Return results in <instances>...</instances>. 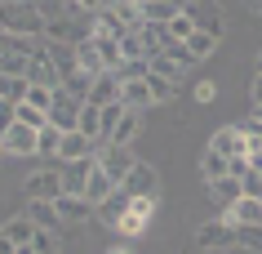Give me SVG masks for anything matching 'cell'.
Instances as JSON below:
<instances>
[{"label":"cell","mask_w":262,"mask_h":254,"mask_svg":"<svg viewBox=\"0 0 262 254\" xmlns=\"http://www.w3.org/2000/svg\"><path fill=\"white\" fill-rule=\"evenodd\" d=\"M209 197L218 201V205H222V214H227V210L235 205V201L245 197V183H240L235 174H227V179H218V183H209Z\"/></svg>","instance_id":"obj_19"},{"label":"cell","mask_w":262,"mask_h":254,"mask_svg":"<svg viewBox=\"0 0 262 254\" xmlns=\"http://www.w3.org/2000/svg\"><path fill=\"white\" fill-rule=\"evenodd\" d=\"M54 205H58V219H62V223H71V227H84L89 219H98L94 205H89L84 197H71V192H62Z\"/></svg>","instance_id":"obj_13"},{"label":"cell","mask_w":262,"mask_h":254,"mask_svg":"<svg viewBox=\"0 0 262 254\" xmlns=\"http://www.w3.org/2000/svg\"><path fill=\"white\" fill-rule=\"evenodd\" d=\"M120 103L129 107V112H147L156 99H151V89H147V81H129V85H124V94H120Z\"/></svg>","instance_id":"obj_26"},{"label":"cell","mask_w":262,"mask_h":254,"mask_svg":"<svg viewBox=\"0 0 262 254\" xmlns=\"http://www.w3.org/2000/svg\"><path fill=\"white\" fill-rule=\"evenodd\" d=\"M0 143H5V156H14V161H23V156H40V129L23 125V121H14L9 134H0Z\"/></svg>","instance_id":"obj_4"},{"label":"cell","mask_w":262,"mask_h":254,"mask_svg":"<svg viewBox=\"0 0 262 254\" xmlns=\"http://www.w3.org/2000/svg\"><path fill=\"white\" fill-rule=\"evenodd\" d=\"M191 36H195V23H191V14L182 9V14L169 23V41H191Z\"/></svg>","instance_id":"obj_38"},{"label":"cell","mask_w":262,"mask_h":254,"mask_svg":"<svg viewBox=\"0 0 262 254\" xmlns=\"http://www.w3.org/2000/svg\"><path fill=\"white\" fill-rule=\"evenodd\" d=\"M120 192H129V197H160V174H156V165L138 161V165L129 169V179L120 183Z\"/></svg>","instance_id":"obj_7"},{"label":"cell","mask_w":262,"mask_h":254,"mask_svg":"<svg viewBox=\"0 0 262 254\" xmlns=\"http://www.w3.org/2000/svg\"><path fill=\"white\" fill-rule=\"evenodd\" d=\"M107 5H111V14L120 18L129 31H142V27H147V18H142V5H138V0H107Z\"/></svg>","instance_id":"obj_24"},{"label":"cell","mask_w":262,"mask_h":254,"mask_svg":"<svg viewBox=\"0 0 262 254\" xmlns=\"http://www.w3.org/2000/svg\"><path fill=\"white\" fill-rule=\"evenodd\" d=\"M195 99H200V103L213 99V81H200V85H195Z\"/></svg>","instance_id":"obj_46"},{"label":"cell","mask_w":262,"mask_h":254,"mask_svg":"<svg viewBox=\"0 0 262 254\" xmlns=\"http://www.w3.org/2000/svg\"><path fill=\"white\" fill-rule=\"evenodd\" d=\"M191 254H227V250H200V245H195V250Z\"/></svg>","instance_id":"obj_52"},{"label":"cell","mask_w":262,"mask_h":254,"mask_svg":"<svg viewBox=\"0 0 262 254\" xmlns=\"http://www.w3.org/2000/svg\"><path fill=\"white\" fill-rule=\"evenodd\" d=\"M138 129H142V112H124L120 125H116V134H111V143H116V147H134Z\"/></svg>","instance_id":"obj_27"},{"label":"cell","mask_w":262,"mask_h":254,"mask_svg":"<svg viewBox=\"0 0 262 254\" xmlns=\"http://www.w3.org/2000/svg\"><path fill=\"white\" fill-rule=\"evenodd\" d=\"M54 94H58V85H31L27 103H31V107H40V112H49V107H54Z\"/></svg>","instance_id":"obj_35"},{"label":"cell","mask_w":262,"mask_h":254,"mask_svg":"<svg viewBox=\"0 0 262 254\" xmlns=\"http://www.w3.org/2000/svg\"><path fill=\"white\" fill-rule=\"evenodd\" d=\"M80 112H84V103L76 99V94H67L62 85H58L54 107H49V125H54V129H62V134H71V129H80Z\"/></svg>","instance_id":"obj_3"},{"label":"cell","mask_w":262,"mask_h":254,"mask_svg":"<svg viewBox=\"0 0 262 254\" xmlns=\"http://www.w3.org/2000/svg\"><path fill=\"white\" fill-rule=\"evenodd\" d=\"M120 54H124V63H129V58H147V49H142V36H138V31H124V36H120Z\"/></svg>","instance_id":"obj_39"},{"label":"cell","mask_w":262,"mask_h":254,"mask_svg":"<svg viewBox=\"0 0 262 254\" xmlns=\"http://www.w3.org/2000/svg\"><path fill=\"white\" fill-rule=\"evenodd\" d=\"M98 156H89V161H71V165H62V187H67L71 197H84V187H89V174H94Z\"/></svg>","instance_id":"obj_16"},{"label":"cell","mask_w":262,"mask_h":254,"mask_svg":"<svg viewBox=\"0 0 262 254\" xmlns=\"http://www.w3.org/2000/svg\"><path fill=\"white\" fill-rule=\"evenodd\" d=\"M27 89H31L27 76H0V99L5 103H27Z\"/></svg>","instance_id":"obj_28"},{"label":"cell","mask_w":262,"mask_h":254,"mask_svg":"<svg viewBox=\"0 0 262 254\" xmlns=\"http://www.w3.org/2000/svg\"><path fill=\"white\" fill-rule=\"evenodd\" d=\"M14 121H18V103H5V99H0V134H9Z\"/></svg>","instance_id":"obj_43"},{"label":"cell","mask_w":262,"mask_h":254,"mask_svg":"<svg viewBox=\"0 0 262 254\" xmlns=\"http://www.w3.org/2000/svg\"><path fill=\"white\" fill-rule=\"evenodd\" d=\"M27 214L36 219V227L62 232V219H58V205H54V201H27Z\"/></svg>","instance_id":"obj_25"},{"label":"cell","mask_w":262,"mask_h":254,"mask_svg":"<svg viewBox=\"0 0 262 254\" xmlns=\"http://www.w3.org/2000/svg\"><path fill=\"white\" fill-rule=\"evenodd\" d=\"M249 116H253V121H258V125H262V107H253V112H249Z\"/></svg>","instance_id":"obj_53"},{"label":"cell","mask_w":262,"mask_h":254,"mask_svg":"<svg viewBox=\"0 0 262 254\" xmlns=\"http://www.w3.org/2000/svg\"><path fill=\"white\" fill-rule=\"evenodd\" d=\"M80 134H89L98 143V107H89V103H84V112H80Z\"/></svg>","instance_id":"obj_42"},{"label":"cell","mask_w":262,"mask_h":254,"mask_svg":"<svg viewBox=\"0 0 262 254\" xmlns=\"http://www.w3.org/2000/svg\"><path fill=\"white\" fill-rule=\"evenodd\" d=\"M249 165H253V169L262 174V147H253V152H249Z\"/></svg>","instance_id":"obj_48"},{"label":"cell","mask_w":262,"mask_h":254,"mask_svg":"<svg viewBox=\"0 0 262 254\" xmlns=\"http://www.w3.org/2000/svg\"><path fill=\"white\" fill-rule=\"evenodd\" d=\"M18 121L31 129H49V112H40V107H31V103H18Z\"/></svg>","instance_id":"obj_36"},{"label":"cell","mask_w":262,"mask_h":254,"mask_svg":"<svg viewBox=\"0 0 262 254\" xmlns=\"http://www.w3.org/2000/svg\"><path fill=\"white\" fill-rule=\"evenodd\" d=\"M245 5H249V9H253V14H262V0H245Z\"/></svg>","instance_id":"obj_50"},{"label":"cell","mask_w":262,"mask_h":254,"mask_svg":"<svg viewBox=\"0 0 262 254\" xmlns=\"http://www.w3.org/2000/svg\"><path fill=\"white\" fill-rule=\"evenodd\" d=\"M107 254H134V250H129V245H116V250H107Z\"/></svg>","instance_id":"obj_51"},{"label":"cell","mask_w":262,"mask_h":254,"mask_svg":"<svg viewBox=\"0 0 262 254\" xmlns=\"http://www.w3.org/2000/svg\"><path fill=\"white\" fill-rule=\"evenodd\" d=\"M182 9L191 14L195 31H209V36H218V41H222V9H218V0H187Z\"/></svg>","instance_id":"obj_8"},{"label":"cell","mask_w":262,"mask_h":254,"mask_svg":"<svg viewBox=\"0 0 262 254\" xmlns=\"http://www.w3.org/2000/svg\"><path fill=\"white\" fill-rule=\"evenodd\" d=\"M151 71H156V76H169V81H182V76H187V71H182L173 58H165V54H156V58H151Z\"/></svg>","instance_id":"obj_40"},{"label":"cell","mask_w":262,"mask_h":254,"mask_svg":"<svg viewBox=\"0 0 262 254\" xmlns=\"http://www.w3.org/2000/svg\"><path fill=\"white\" fill-rule=\"evenodd\" d=\"M235 245H249L262 254V227H235Z\"/></svg>","instance_id":"obj_41"},{"label":"cell","mask_w":262,"mask_h":254,"mask_svg":"<svg viewBox=\"0 0 262 254\" xmlns=\"http://www.w3.org/2000/svg\"><path fill=\"white\" fill-rule=\"evenodd\" d=\"M116 192H120V183H116V179H111L102 165H94V174H89V187H84V201L98 210V205H102V201H111Z\"/></svg>","instance_id":"obj_14"},{"label":"cell","mask_w":262,"mask_h":254,"mask_svg":"<svg viewBox=\"0 0 262 254\" xmlns=\"http://www.w3.org/2000/svg\"><path fill=\"white\" fill-rule=\"evenodd\" d=\"M76 63H80V71H89V76H102V71H107V63H102V54H98L94 36L76 41Z\"/></svg>","instance_id":"obj_22"},{"label":"cell","mask_w":262,"mask_h":254,"mask_svg":"<svg viewBox=\"0 0 262 254\" xmlns=\"http://www.w3.org/2000/svg\"><path fill=\"white\" fill-rule=\"evenodd\" d=\"M62 192H67L62 187V165H40L23 179V197L27 201H58Z\"/></svg>","instance_id":"obj_2"},{"label":"cell","mask_w":262,"mask_h":254,"mask_svg":"<svg viewBox=\"0 0 262 254\" xmlns=\"http://www.w3.org/2000/svg\"><path fill=\"white\" fill-rule=\"evenodd\" d=\"M124 85L116 81V71H102L94 76V89H89V107H107V103H120Z\"/></svg>","instance_id":"obj_15"},{"label":"cell","mask_w":262,"mask_h":254,"mask_svg":"<svg viewBox=\"0 0 262 254\" xmlns=\"http://www.w3.org/2000/svg\"><path fill=\"white\" fill-rule=\"evenodd\" d=\"M227 254H258V250H249V245H231Z\"/></svg>","instance_id":"obj_49"},{"label":"cell","mask_w":262,"mask_h":254,"mask_svg":"<svg viewBox=\"0 0 262 254\" xmlns=\"http://www.w3.org/2000/svg\"><path fill=\"white\" fill-rule=\"evenodd\" d=\"M258 71H262V49H258Z\"/></svg>","instance_id":"obj_54"},{"label":"cell","mask_w":262,"mask_h":254,"mask_svg":"<svg viewBox=\"0 0 262 254\" xmlns=\"http://www.w3.org/2000/svg\"><path fill=\"white\" fill-rule=\"evenodd\" d=\"M129 192H116V197L111 201H102V205H98V223H107V227H120L124 223V214H129Z\"/></svg>","instance_id":"obj_21"},{"label":"cell","mask_w":262,"mask_h":254,"mask_svg":"<svg viewBox=\"0 0 262 254\" xmlns=\"http://www.w3.org/2000/svg\"><path fill=\"white\" fill-rule=\"evenodd\" d=\"M0 254H18V245H14L9 237H5V232H0Z\"/></svg>","instance_id":"obj_47"},{"label":"cell","mask_w":262,"mask_h":254,"mask_svg":"<svg viewBox=\"0 0 262 254\" xmlns=\"http://www.w3.org/2000/svg\"><path fill=\"white\" fill-rule=\"evenodd\" d=\"M182 45H187V49L195 54V63H205V58L213 54V49H218V36H209V31H195L191 41H182Z\"/></svg>","instance_id":"obj_31"},{"label":"cell","mask_w":262,"mask_h":254,"mask_svg":"<svg viewBox=\"0 0 262 254\" xmlns=\"http://www.w3.org/2000/svg\"><path fill=\"white\" fill-rule=\"evenodd\" d=\"M151 76V58H129V63H120V71H116V81L129 85V81H147Z\"/></svg>","instance_id":"obj_30"},{"label":"cell","mask_w":262,"mask_h":254,"mask_svg":"<svg viewBox=\"0 0 262 254\" xmlns=\"http://www.w3.org/2000/svg\"><path fill=\"white\" fill-rule=\"evenodd\" d=\"M209 147H213L218 156H227V161H231V156H249V152H253V147H249V139H245V129H240V125H222L218 134L209 139Z\"/></svg>","instance_id":"obj_10"},{"label":"cell","mask_w":262,"mask_h":254,"mask_svg":"<svg viewBox=\"0 0 262 254\" xmlns=\"http://www.w3.org/2000/svg\"><path fill=\"white\" fill-rule=\"evenodd\" d=\"M98 165L107 169L116 183H124V179H129V169L138 165V156H134V147H116V143H102V147H98Z\"/></svg>","instance_id":"obj_6"},{"label":"cell","mask_w":262,"mask_h":254,"mask_svg":"<svg viewBox=\"0 0 262 254\" xmlns=\"http://www.w3.org/2000/svg\"><path fill=\"white\" fill-rule=\"evenodd\" d=\"M0 232L14 241L18 250H23V245H31V241H36V232H40V227H36V219H31V214H14V219H5V227H0Z\"/></svg>","instance_id":"obj_18"},{"label":"cell","mask_w":262,"mask_h":254,"mask_svg":"<svg viewBox=\"0 0 262 254\" xmlns=\"http://www.w3.org/2000/svg\"><path fill=\"white\" fill-rule=\"evenodd\" d=\"M58 147H62V129H40V156H49V165H58Z\"/></svg>","instance_id":"obj_34"},{"label":"cell","mask_w":262,"mask_h":254,"mask_svg":"<svg viewBox=\"0 0 262 254\" xmlns=\"http://www.w3.org/2000/svg\"><path fill=\"white\" fill-rule=\"evenodd\" d=\"M227 174H231V161L218 156L213 147H205V152H200V179H205V183H218V179H227Z\"/></svg>","instance_id":"obj_23"},{"label":"cell","mask_w":262,"mask_h":254,"mask_svg":"<svg viewBox=\"0 0 262 254\" xmlns=\"http://www.w3.org/2000/svg\"><path fill=\"white\" fill-rule=\"evenodd\" d=\"M156 205H160V197H134V201H129V214H124V223H120V232H124V237H138V232H147Z\"/></svg>","instance_id":"obj_9"},{"label":"cell","mask_w":262,"mask_h":254,"mask_svg":"<svg viewBox=\"0 0 262 254\" xmlns=\"http://www.w3.org/2000/svg\"><path fill=\"white\" fill-rule=\"evenodd\" d=\"M49 58H54V67H58L62 81H71V76L80 71V63H76V45H67V41H49Z\"/></svg>","instance_id":"obj_20"},{"label":"cell","mask_w":262,"mask_h":254,"mask_svg":"<svg viewBox=\"0 0 262 254\" xmlns=\"http://www.w3.org/2000/svg\"><path fill=\"white\" fill-rule=\"evenodd\" d=\"M89 36H94V31H89ZM94 45H98V54H102V63H107V71H120V63H124L120 41H111V36H94Z\"/></svg>","instance_id":"obj_29"},{"label":"cell","mask_w":262,"mask_h":254,"mask_svg":"<svg viewBox=\"0 0 262 254\" xmlns=\"http://www.w3.org/2000/svg\"><path fill=\"white\" fill-rule=\"evenodd\" d=\"M27 81H31V85H62L54 58H49V41L36 45V54H31V63H27Z\"/></svg>","instance_id":"obj_11"},{"label":"cell","mask_w":262,"mask_h":254,"mask_svg":"<svg viewBox=\"0 0 262 254\" xmlns=\"http://www.w3.org/2000/svg\"><path fill=\"white\" fill-rule=\"evenodd\" d=\"M240 183H245V197H258V201H262V174H258L253 165H249V174L240 179Z\"/></svg>","instance_id":"obj_44"},{"label":"cell","mask_w":262,"mask_h":254,"mask_svg":"<svg viewBox=\"0 0 262 254\" xmlns=\"http://www.w3.org/2000/svg\"><path fill=\"white\" fill-rule=\"evenodd\" d=\"M249 99H253V107H262V71L253 76V85H249Z\"/></svg>","instance_id":"obj_45"},{"label":"cell","mask_w":262,"mask_h":254,"mask_svg":"<svg viewBox=\"0 0 262 254\" xmlns=\"http://www.w3.org/2000/svg\"><path fill=\"white\" fill-rule=\"evenodd\" d=\"M31 245H36V254H62V232H49V227H40Z\"/></svg>","instance_id":"obj_33"},{"label":"cell","mask_w":262,"mask_h":254,"mask_svg":"<svg viewBox=\"0 0 262 254\" xmlns=\"http://www.w3.org/2000/svg\"><path fill=\"white\" fill-rule=\"evenodd\" d=\"M147 89H151V99H156V103H169L173 94H178V81H169V76H156V71H151V76H147Z\"/></svg>","instance_id":"obj_32"},{"label":"cell","mask_w":262,"mask_h":254,"mask_svg":"<svg viewBox=\"0 0 262 254\" xmlns=\"http://www.w3.org/2000/svg\"><path fill=\"white\" fill-rule=\"evenodd\" d=\"M222 219H231L235 227H262V201L258 197H240Z\"/></svg>","instance_id":"obj_17"},{"label":"cell","mask_w":262,"mask_h":254,"mask_svg":"<svg viewBox=\"0 0 262 254\" xmlns=\"http://www.w3.org/2000/svg\"><path fill=\"white\" fill-rule=\"evenodd\" d=\"M89 156H98V143L89 139V134H80V129L62 134V147H58V165H71V161H89Z\"/></svg>","instance_id":"obj_12"},{"label":"cell","mask_w":262,"mask_h":254,"mask_svg":"<svg viewBox=\"0 0 262 254\" xmlns=\"http://www.w3.org/2000/svg\"><path fill=\"white\" fill-rule=\"evenodd\" d=\"M165 58H173L182 71H191V67H195V54H191V49H187L182 41H169V45H165Z\"/></svg>","instance_id":"obj_37"},{"label":"cell","mask_w":262,"mask_h":254,"mask_svg":"<svg viewBox=\"0 0 262 254\" xmlns=\"http://www.w3.org/2000/svg\"><path fill=\"white\" fill-rule=\"evenodd\" d=\"M182 5H187V0H182Z\"/></svg>","instance_id":"obj_55"},{"label":"cell","mask_w":262,"mask_h":254,"mask_svg":"<svg viewBox=\"0 0 262 254\" xmlns=\"http://www.w3.org/2000/svg\"><path fill=\"white\" fill-rule=\"evenodd\" d=\"M0 31L23 41H45V18L36 14L31 0H0Z\"/></svg>","instance_id":"obj_1"},{"label":"cell","mask_w":262,"mask_h":254,"mask_svg":"<svg viewBox=\"0 0 262 254\" xmlns=\"http://www.w3.org/2000/svg\"><path fill=\"white\" fill-rule=\"evenodd\" d=\"M195 245L200 250H231L235 245V223L231 219H209L195 227Z\"/></svg>","instance_id":"obj_5"}]
</instances>
